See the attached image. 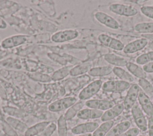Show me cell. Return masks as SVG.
Instances as JSON below:
<instances>
[{
    "label": "cell",
    "mask_w": 153,
    "mask_h": 136,
    "mask_svg": "<svg viewBox=\"0 0 153 136\" xmlns=\"http://www.w3.org/2000/svg\"><path fill=\"white\" fill-rule=\"evenodd\" d=\"M130 83L123 80H112L104 82L102 89L106 92H121L128 89L130 87Z\"/></svg>",
    "instance_id": "6da1fadb"
},
{
    "label": "cell",
    "mask_w": 153,
    "mask_h": 136,
    "mask_svg": "<svg viewBox=\"0 0 153 136\" xmlns=\"http://www.w3.org/2000/svg\"><path fill=\"white\" fill-rule=\"evenodd\" d=\"M102 84L103 82L101 80H96L92 81L81 90L78 95L79 99L81 101L89 100L102 89Z\"/></svg>",
    "instance_id": "7a4b0ae2"
},
{
    "label": "cell",
    "mask_w": 153,
    "mask_h": 136,
    "mask_svg": "<svg viewBox=\"0 0 153 136\" xmlns=\"http://www.w3.org/2000/svg\"><path fill=\"white\" fill-rule=\"evenodd\" d=\"M131 112L137 128L142 131H147L148 120H146L142 108L139 107V104L137 102L131 108Z\"/></svg>",
    "instance_id": "3957f363"
},
{
    "label": "cell",
    "mask_w": 153,
    "mask_h": 136,
    "mask_svg": "<svg viewBox=\"0 0 153 136\" xmlns=\"http://www.w3.org/2000/svg\"><path fill=\"white\" fill-rule=\"evenodd\" d=\"M76 102V98L69 96L58 99L48 105V110L52 112H59L70 108Z\"/></svg>",
    "instance_id": "277c9868"
},
{
    "label": "cell",
    "mask_w": 153,
    "mask_h": 136,
    "mask_svg": "<svg viewBox=\"0 0 153 136\" xmlns=\"http://www.w3.org/2000/svg\"><path fill=\"white\" fill-rule=\"evenodd\" d=\"M109 10L120 16H133L137 13V10L134 7L126 4L115 3L109 6Z\"/></svg>",
    "instance_id": "5b68a950"
},
{
    "label": "cell",
    "mask_w": 153,
    "mask_h": 136,
    "mask_svg": "<svg viewBox=\"0 0 153 136\" xmlns=\"http://www.w3.org/2000/svg\"><path fill=\"white\" fill-rule=\"evenodd\" d=\"M140 90V87L136 83L132 84L130 86L123 102L125 110H128L131 109L135 104L137 99Z\"/></svg>",
    "instance_id": "8992f818"
},
{
    "label": "cell",
    "mask_w": 153,
    "mask_h": 136,
    "mask_svg": "<svg viewBox=\"0 0 153 136\" xmlns=\"http://www.w3.org/2000/svg\"><path fill=\"white\" fill-rule=\"evenodd\" d=\"M78 35V32L75 30L66 29L54 34L51 39L54 43H63L76 38Z\"/></svg>",
    "instance_id": "52a82bcc"
},
{
    "label": "cell",
    "mask_w": 153,
    "mask_h": 136,
    "mask_svg": "<svg viewBox=\"0 0 153 136\" xmlns=\"http://www.w3.org/2000/svg\"><path fill=\"white\" fill-rule=\"evenodd\" d=\"M137 99L142 111L148 117H153V103L150 98L141 89L139 91Z\"/></svg>",
    "instance_id": "ba28073f"
},
{
    "label": "cell",
    "mask_w": 153,
    "mask_h": 136,
    "mask_svg": "<svg viewBox=\"0 0 153 136\" xmlns=\"http://www.w3.org/2000/svg\"><path fill=\"white\" fill-rule=\"evenodd\" d=\"M98 40L102 44L116 50L121 51L124 48V45L121 41L105 34H100Z\"/></svg>",
    "instance_id": "9c48e42d"
},
{
    "label": "cell",
    "mask_w": 153,
    "mask_h": 136,
    "mask_svg": "<svg viewBox=\"0 0 153 136\" xmlns=\"http://www.w3.org/2000/svg\"><path fill=\"white\" fill-rule=\"evenodd\" d=\"M94 17L100 23L111 29H117L120 27L118 22L114 18L103 12H96L94 14Z\"/></svg>",
    "instance_id": "30bf717a"
},
{
    "label": "cell",
    "mask_w": 153,
    "mask_h": 136,
    "mask_svg": "<svg viewBox=\"0 0 153 136\" xmlns=\"http://www.w3.org/2000/svg\"><path fill=\"white\" fill-rule=\"evenodd\" d=\"M85 105L90 108L106 111L112 108L114 104L106 99H89L85 102Z\"/></svg>",
    "instance_id": "8fae6325"
},
{
    "label": "cell",
    "mask_w": 153,
    "mask_h": 136,
    "mask_svg": "<svg viewBox=\"0 0 153 136\" xmlns=\"http://www.w3.org/2000/svg\"><path fill=\"white\" fill-rule=\"evenodd\" d=\"M28 37L24 35H16L4 40L1 46L4 49H11L23 44L26 42Z\"/></svg>",
    "instance_id": "7c38bea8"
},
{
    "label": "cell",
    "mask_w": 153,
    "mask_h": 136,
    "mask_svg": "<svg viewBox=\"0 0 153 136\" xmlns=\"http://www.w3.org/2000/svg\"><path fill=\"white\" fill-rule=\"evenodd\" d=\"M99 123L95 122H90L79 124L74 126L71 131L74 134L81 135L93 132L98 127Z\"/></svg>",
    "instance_id": "4fadbf2b"
},
{
    "label": "cell",
    "mask_w": 153,
    "mask_h": 136,
    "mask_svg": "<svg viewBox=\"0 0 153 136\" xmlns=\"http://www.w3.org/2000/svg\"><path fill=\"white\" fill-rule=\"evenodd\" d=\"M148 44V41L145 38H139L134 40L124 46L123 52L127 54L136 53L143 49Z\"/></svg>",
    "instance_id": "5bb4252c"
},
{
    "label": "cell",
    "mask_w": 153,
    "mask_h": 136,
    "mask_svg": "<svg viewBox=\"0 0 153 136\" xmlns=\"http://www.w3.org/2000/svg\"><path fill=\"white\" fill-rule=\"evenodd\" d=\"M124 110V106L123 104H118L114 105L110 109L105 111L102 116L101 117V120L102 122H107L112 120L114 119L120 115Z\"/></svg>",
    "instance_id": "9a60e30c"
},
{
    "label": "cell",
    "mask_w": 153,
    "mask_h": 136,
    "mask_svg": "<svg viewBox=\"0 0 153 136\" xmlns=\"http://www.w3.org/2000/svg\"><path fill=\"white\" fill-rule=\"evenodd\" d=\"M103 114V111L93 108H84L81 110L77 114L76 117L83 120L94 119L101 118Z\"/></svg>",
    "instance_id": "2e32d148"
},
{
    "label": "cell",
    "mask_w": 153,
    "mask_h": 136,
    "mask_svg": "<svg viewBox=\"0 0 153 136\" xmlns=\"http://www.w3.org/2000/svg\"><path fill=\"white\" fill-rule=\"evenodd\" d=\"M130 126L131 123L129 121L121 122L112 128L106 136H120L130 129Z\"/></svg>",
    "instance_id": "e0dca14e"
},
{
    "label": "cell",
    "mask_w": 153,
    "mask_h": 136,
    "mask_svg": "<svg viewBox=\"0 0 153 136\" xmlns=\"http://www.w3.org/2000/svg\"><path fill=\"white\" fill-rule=\"evenodd\" d=\"M50 122L44 121L33 125L27 128L25 132V136H37L42 132L49 125Z\"/></svg>",
    "instance_id": "ac0fdd59"
},
{
    "label": "cell",
    "mask_w": 153,
    "mask_h": 136,
    "mask_svg": "<svg viewBox=\"0 0 153 136\" xmlns=\"http://www.w3.org/2000/svg\"><path fill=\"white\" fill-rule=\"evenodd\" d=\"M104 59L109 64L114 65L115 67H126L128 62L124 58L120 56H117L113 53L106 54L104 56Z\"/></svg>",
    "instance_id": "d6986e66"
},
{
    "label": "cell",
    "mask_w": 153,
    "mask_h": 136,
    "mask_svg": "<svg viewBox=\"0 0 153 136\" xmlns=\"http://www.w3.org/2000/svg\"><path fill=\"white\" fill-rule=\"evenodd\" d=\"M126 68L128 72L139 79L146 78L147 77L146 72L143 70V68L132 62H128L126 65Z\"/></svg>",
    "instance_id": "ffe728a7"
},
{
    "label": "cell",
    "mask_w": 153,
    "mask_h": 136,
    "mask_svg": "<svg viewBox=\"0 0 153 136\" xmlns=\"http://www.w3.org/2000/svg\"><path fill=\"white\" fill-rule=\"evenodd\" d=\"M113 68L110 66H102L91 68L88 72L92 77H103L110 74L112 72Z\"/></svg>",
    "instance_id": "44dd1931"
},
{
    "label": "cell",
    "mask_w": 153,
    "mask_h": 136,
    "mask_svg": "<svg viewBox=\"0 0 153 136\" xmlns=\"http://www.w3.org/2000/svg\"><path fill=\"white\" fill-rule=\"evenodd\" d=\"M114 124L113 120L104 122L93 132L92 136H106Z\"/></svg>",
    "instance_id": "7402d4cb"
},
{
    "label": "cell",
    "mask_w": 153,
    "mask_h": 136,
    "mask_svg": "<svg viewBox=\"0 0 153 136\" xmlns=\"http://www.w3.org/2000/svg\"><path fill=\"white\" fill-rule=\"evenodd\" d=\"M112 72L117 77L121 79V80L127 81L128 83L133 82L134 80V77L128 71L123 69L121 67H114Z\"/></svg>",
    "instance_id": "603a6c76"
},
{
    "label": "cell",
    "mask_w": 153,
    "mask_h": 136,
    "mask_svg": "<svg viewBox=\"0 0 153 136\" xmlns=\"http://www.w3.org/2000/svg\"><path fill=\"white\" fill-rule=\"evenodd\" d=\"M91 65L89 62L82 63L74 67H72L70 71L69 75L71 76H76L85 74L90 71V69L91 68Z\"/></svg>",
    "instance_id": "cb8c5ba5"
},
{
    "label": "cell",
    "mask_w": 153,
    "mask_h": 136,
    "mask_svg": "<svg viewBox=\"0 0 153 136\" xmlns=\"http://www.w3.org/2000/svg\"><path fill=\"white\" fill-rule=\"evenodd\" d=\"M6 122L14 129L19 131L21 132H25L27 129V126L22 122V121L18 120L16 118L13 117H8L6 119Z\"/></svg>",
    "instance_id": "d4e9b609"
},
{
    "label": "cell",
    "mask_w": 153,
    "mask_h": 136,
    "mask_svg": "<svg viewBox=\"0 0 153 136\" xmlns=\"http://www.w3.org/2000/svg\"><path fill=\"white\" fill-rule=\"evenodd\" d=\"M84 105V104L82 101H79L78 102H76L74 105L69 108L64 115L65 119L68 120L76 116L78 113L82 110Z\"/></svg>",
    "instance_id": "484cf974"
},
{
    "label": "cell",
    "mask_w": 153,
    "mask_h": 136,
    "mask_svg": "<svg viewBox=\"0 0 153 136\" xmlns=\"http://www.w3.org/2000/svg\"><path fill=\"white\" fill-rule=\"evenodd\" d=\"M134 29L138 33L141 34H152L153 22H142L136 24Z\"/></svg>",
    "instance_id": "4316f807"
},
{
    "label": "cell",
    "mask_w": 153,
    "mask_h": 136,
    "mask_svg": "<svg viewBox=\"0 0 153 136\" xmlns=\"http://www.w3.org/2000/svg\"><path fill=\"white\" fill-rule=\"evenodd\" d=\"M72 68V67H65L57 69L51 75V79L54 81H58L64 78L70 74Z\"/></svg>",
    "instance_id": "83f0119b"
},
{
    "label": "cell",
    "mask_w": 153,
    "mask_h": 136,
    "mask_svg": "<svg viewBox=\"0 0 153 136\" xmlns=\"http://www.w3.org/2000/svg\"><path fill=\"white\" fill-rule=\"evenodd\" d=\"M140 89L149 97L153 98V86L146 78L139 79L138 81Z\"/></svg>",
    "instance_id": "f1b7e54d"
},
{
    "label": "cell",
    "mask_w": 153,
    "mask_h": 136,
    "mask_svg": "<svg viewBox=\"0 0 153 136\" xmlns=\"http://www.w3.org/2000/svg\"><path fill=\"white\" fill-rule=\"evenodd\" d=\"M57 132L58 136H67L68 127L64 115L60 116L57 120Z\"/></svg>",
    "instance_id": "f546056e"
},
{
    "label": "cell",
    "mask_w": 153,
    "mask_h": 136,
    "mask_svg": "<svg viewBox=\"0 0 153 136\" xmlns=\"http://www.w3.org/2000/svg\"><path fill=\"white\" fill-rule=\"evenodd\" d=\"M153 61V51L143 53L139 56L136 60V62L139 65H146Z\"/></svg>",
    "instance_id": "4dcf8cb0"
},
{
    "label": "cell",
    "mask_w": 153,
    "mask_h": 136,
    "mask_svg": "<svg viewBox=\"0 0 153 136\" xmlns=\"http://www.w3.org/2000/svg\"><path fill=\"white\" fill-rule=\"evenodd\" d=\"M29 76L33 80L42 82H49L52 80L51 77L47 74L40 72H31L29 74Z\"/></svg>",
    "instance_id": "1f68e13d"
},
{
    "label": "cell",
    "mask_w": 153,
    "mask_h": 136,
    "mask_svg": "<svg viewBox=\"0 0 153 136\" xmlns=\"http://www.w3.org/2000/svg\"><path fill=\"white\" fill-rule=\"evenodd\" d=\"M3 110L7 114L11 116H14L16 117H22L25 116V114L23 111L16 108L11 107H4L3 108Z\"/></svg>",
    "instance_id": "d6a6232c"
},
{
    "label": "cell",
    "mask_w": 153,
    "mask_h": 136,
    "mask_svg": "<svg viewBox=\"0 0 153 136\" xmlns=\"http://www.w3.org/2000/svg\"><path fill=\"white\" fill-rule=\"evenodd\" d=\"M56 128L57 126L54 123H50V124L37 136H51Z\"/></svg>",
    "instance_id": "836d02e7"
},
{
    "label": "cell",
    "mask_w": 153,
    "mask_h": 136,
    "mask_svg": "<svg viewBox=\"0 0 153 136\" xmlns=\"http://www.w3.org/2000/svg\"><path fill=\"white\" fill-rule=\"evenodd\" d=\"M2 126H3V129L5 133L8 136H19L17 132L13 129V128L7 122H3Z\"/></svg>",
    "instance_id": "e575fe53"
},
{
    "label": "cell",
    "mask_w": 153,
    "mask_h": 136,
    "mask_svg": "<svg viewBox=\"0 0 153 136\" xmlns=\"http://www.w3.org/2000/svg\"><path fill=\"white\" fill-rule=\"evenodd\" d=\"M140 11L145 16L153 19V7L145 5L140 8Z\"/></svg>",
    "instance_id": "d590c367"
},
{
    "label": "cell",
    "mask_w": 153,
    "mask_h": 136,
    "mask_svg": "<svg viewBox=\"0 0 153 136\" xmlns=\"http://www.w3.org/2000/svg\"><path fill=\"white\" fill-rule=\"evenodd\" d=\"M139 133V129L138 128H132L128 129L124 133L120 136H137Z\"/></svg>",
    "instance_id": "8d00e7d4"
},
{
    "label": "cell",
    "mask_w": 153,
    "mask_h": 136,
    "mask_svg": "<svg viewBox=\"0 0 153 136\" xmlns=\"http://www.w3.org/2000/svg\"><path fill=\"white\" fill-rule=\"evenodd\" d=\"M148 129L149 136H153V117H148Z\"/></svg>",
    "instance_id": "74e56055"
},
{
    "label": "cell",
    "mask_w": 153,
    "mask_h": 136,
    "mask_svg": "<svg viewBox=\"0 0 153 136\" xmlns=\"http://www.w3.org/2000/svg\"><path fill=\"white\" fill-rule=\"evenodd\" d=\"M143 69L146 72L152 73L153 72V61L143 65Z\"/></svg>",
    "instance_id": "f35d334b"
},
{
    "label": "cell",
    "mask_w": 153,
    "mask_h": 136,
    "mask_svg": "<svg viewBox=\"0 0 153 136\" xmlns=\"http://www.w3.org/2000/svg\"><path fill=\"white\" fill-rule=\"evenodd\" d=\"M76 136H92V134L91 133L90 134H81V135H77Z\"/></svg>",
    "instance_id": "ab89813d"
},
{
    "label": "cell",
    "mask_w": 153,
    "mask_h": 136,
    "mask_svg": "<svg viewBox=\"0 0 153 136\" xmlns=\"http://www.w3.org/2000/svg\"><path fill=\"white\" fill-rule=\"evenodd\" d=\"M137 136H145V135H137Z\"/></svg>",
    "instance_id": "60d3db41"
}]
</instances>
